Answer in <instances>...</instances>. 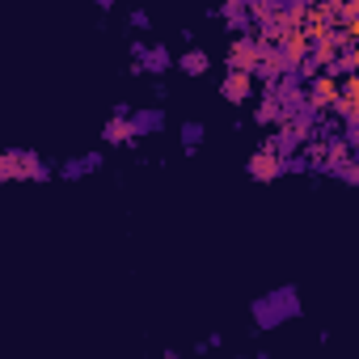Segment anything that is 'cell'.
Instances as JSON below:
<instances>
[{
    "mask_svg": "<svg viewBox=\"0 0 359 359\" xmlns=\"http://www.w3.org/2000/svg\"><path fill=\"white\" fill-rule=\"evenodd\" d=\"M304 317V304H300V287L296 283H279L262 296L250 300V321L258 334H271V330H283L287 321Z\"/></svg>",
    "mask_w": 359,
    "mask_h": 359,
    "instance_id": "1",
    "label": "cell"
},
{
    "mask_svg": "<svg viewBox=\"0 0 359 359\" xmlns=\"http://www.w3.org/2000/svg\"><path fill=\"white\" fill-rule=\"evenodd\" d=\"M55 165L34 148H5L0 152V182H51Z\"/></svg>",
    "mask_w": 359,
    "mask_h": 359,
    "instance_id": "2",
    "label": "cell"
},
{
    "mask_svg": "<svg viewBox=\"0 0 359 359\" xmlns=\"http://www.w3.org/2000/svg\"><path fill=\"white\" fill-rule=\"evenodd\" d=\"M266 51H271V43H262V39H254V34L233 39L229 51H224V72H245V76H254L258 64L266 60Z\"/></svg>",
    "mask_w": 359,
    "mask_h": 359,
    "instance_id": "3",
    "label": "cell"
},
{
    "mask_svg": "<svg viewBox=\"0 0 359 359\" xmlns=\"http://www.w3.org/2000/svg\"><path fill=\"white\" fill-rule=\"evenodd\" d=\"M208 18H212V22H224V30H229L233 39H245V34H254V18H250V0H224V5L208 9Z\"/></svg>",
    "mask_w": 359,
    "mask_h": 359,
    "instance_id": "4",
    "label": "cell"
},
{
    "mask_svg": "<svg viewBox=\"0 0 359 359\" xmlns=\"http://www.w3.org/2000/svg\"><path fill=\"white\" fill-rule=\"evenodd\" d=\"M97 169H106V152H102V148L64 156V161L55 165V177H60V182H81V177H89V173H97Z\"/></svg>",
    "mask_w": 359,
    "mask_h": 359,
    "instance_id": "5",
    "label": "cell"
},
{
    "mask_svg": "<svg viewBox=\"0 0 359 359\" xmlns=\"http://www.w3.org/2000/svg\"><path fill=\"white\" fill-rule=\"evenodd\" d=\"M127 114H131L127 102H118V106L110 110V118L102 123V148H135L131 127H127Z\"/></svg>",
    "mask_w": 359,
    "mask_h": 359,
    "instance_id": "6",
    "label": "cell"
},
{
    "mask_svg": "<svg viewBox=\"0 0 359 359\" xmlns=\"http://www.w3.org/2000/svg\"><path fill=\"white\" fill-rule=\"evenodd\" d=\"M245 173L254 177V182H275V177H283V156L262 140V144H258V152L245 161Z\"/></svg>",
    "mask_w": 359,
    "mask_h": 359,
    "instance_id": "7",
    "label": "cell"
},
{
    "mask_svg": "<svg viewBox=\"0 0 359 359\" xmlns=\"http://www.w3.org/2000/svg\"><path fill=\"white\" fill-rule=\"evenodd\" d=\"M127 127H131V140H148V135H161L165 131V110L161 106H131L127 114Z\"/></svg>",
    "mask_w": 359,
    "mask_h": 359,
    "instance_id": "8",
    "label": "cell"
},
{
    "mask_svg": "<svg viewBox=\"0 0 359 359\" xmlns=\"http://www.w3.org/2000/svg\"><path fill=\"white\" fill-rule=\"evenodd\" d=\"M220 97L233 102V106H245V102L258 97V85H254V76H245V72H224V81H220Z\"/></svg>",
    "mask_w": 359,
    "mask_h": 359,
    "instance_id": "9",
    "label": "cell"
},
{
    "mask_svg": "<svg viewBox=\"0 0 359 359\" xmlns=\"http://www.w3.org/2000/svg\"><path fill=\"white\" fill-rule=\"evenodd\" d=\"M140 72H144V76H152V81H161L165 72H173V51H169L165 43H148V51H144V64H140Z\"/></svg>",
    "mask_w": 359,
    "mask_h": 359,
    "instance_id": "10",
    "label": "cell"
},
{
    "mask_svg": "<svg viewBox=\"0 0 359 359\" xmlns=\"http://www.w3.org/2000/svg\"><path fill=\"white\" fill-rule=\"evenodd\" d=\"M173 68L199 81V76H208V72H212V55H208L203 47H187L182 55H173Z\"/></svg>",
    "mask_w": 359,
    "mask_h": 359,
    "instance_id": "11",
    "label": "cell"
},
{
    "mask_svg": "<svg viewBox=\"0 0 359 359\" xmlns=\"http://www.w3.org/2000/svg\"><path fill=\"white\" fill-rule=\"evenodd\" d=\"M283 123V114H279V102L275 97H266V93H258V102H254V127H266V131H275Z\"/></svg>",
    "mask_w": 359,
    "mask_h": 359,
    "instance_id": "12",
    "label": "cell"
},
{
    "mask_svg": "<svg viewBox=\"0 0 359 359\" xmlns=\"http://www.w3.org/2000/svg\"><path fill=\"white\" fill-rule=\"evenodd\" d=\"M203 135H208V127H203L199 118H187V123H182V131H177V144H182V152H187V156H195V152L203 148Z\"/></svg>",
    "mask_w": 359,
    "mask_h": 359,
    "instance_id": "13",
    "label": "cell"
},
{
    "mask_svg": "<svg viewBox=\"0 0 359 359\" xmlns=\"http://www.w3.org/2000/svg\"><path fill=\"white\" fill-rule=\"evenodd\" d=\"M330 177H338V182H346V187H359V156H351V161H342Z\"/></svg>",
    "mask_w": 359,
    "mask_h": 359,
    "instance_id": "14",
    "label": "cell"
},
{
    "mask_svg": "<svg viewBox=\"0 0 359 359\" xmlns=\"http://www.w3.org/2000/svg\"><path fill=\"white\" fill-rule=\"evenodd\" d=\"M144 51H148V39H131V47H127V72H135V76H140Z\"/></svg>",
    "mask_w": 359,
    "mask_h": 359,
    "instance_id": "15",
    "label": "cell"
},
{
    "mask_svg": "<svg viewBox=\"0 0 359 359\" xmlns=\"http://www.w3.org/2000/svg\"><path fill=\"white\" fill-rule=\"evenodd\" d=\"M220 346H224V334H220V330H212V334H208L203 342H195L191 351H195V355H208V351H220Z\"/></svg>",
    "mask_w": 359,
    "mask_h": 359,
    "instance_id": "16",
    "label": "cell"
},
{
    "mask_svg": "<svg viewBox=\"0 0 359 359\" xmlns=\"http://www.w3.org/2000/svg\"><path fill=\"white\" fill-rule=\"evenodd\" d=\"M127 26H131V30H140V34H144V30H148V26H152V18H148V13H144V9H131V13H127Z\"/></svg>",
    "mask_w": 359,
    "mask_h": 359,
    "instance_id": "17",
    "label": "cell"
},
{
    "mask_svg": "<svg viewBox=\"0 0 359 359\" xmlns=\"http://www.w3.org/2000/svg\"><path fill=\"white\" fill-rule=\"evenodd\" d=\"M161 359H182V355H177V351H161Z\"/></svg>",
    "mask_w": 359,
    "mask_h": 359,
    "instance_id": "18",
    "label": "cell"
},
{
    "mask_svg": "<svg viewBox=\"0 0 359 359\" xmlns=\"http://www.w3.org/2000/svg\"><path fill=\"white\" fill-rule=\"evenodd\" d=\"M258 359H271V355H258Z\"/></svg>",
    "mask_w": 359,
    "mask_h": 359,
    "instance_id": "19",
    "label": "cell"
}]
</instances>
